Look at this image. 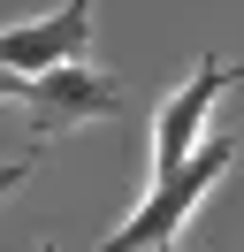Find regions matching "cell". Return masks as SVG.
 Here are the masks:
<instances>
[{"label":"cell","mask_w":244,"mask_h":252,"mask_svg":"<svg viewBox=\"0 0 244 252\" xmlns=\"http://www.w3.org/2000/svg\"><path fill=\"white\" fill-rule=\"evenodd\" d=\"M229 168H237V138H206L176 176L145 184V199L130 206V221H122V229L99 237V252H168V245H176V229L198 214V199H206Z\"/></svg>","instance_id":"cell-1"},{"label":"cell","mask_w":244,"mask_h":252,"mask_svg":"<svg viewBox=\"0 0 244 252\" xmlns=\"http://www.w3.org/2000/svg\"><path fill=\"white\" fill-rule=\"evenodd\" d=\"M107 115H122V84L99 77V69H84V62H61V69H46V77L23 84V138H30V153H46L54 138H69L84 123H107Z\"/></svg>","instance_id":"cell-2"},{"label":"cell","mask_w":244,"mask_h":252,"mask_svg":"<svg viewBox=\"0 0 244 252\" xmlns=\"http://www.w3.org/2000/svg\"><path fill=\"white\" fill-rule=\"evenodd\" d=\"M237 77H244V69H229L221 54H198V69L160 99V115H152V184H160V176H176L183 160L214 138L206 123H214V107H221V92H229Z\"/></svg>","instance_id":"cell-3"},{"label":"cell","mask_w":244,"mask_h":252,"mask_svg":"<svg viewBox=\"0 0 244 252\" xmlns=\"http://www.w3.org/2000/svg\"><path fill=\"white\" fill-rule=\"evenodd\" d=\"M92 8H99V0H61V8H46V16L0 23V69L30 84V77H46V69H61V62H84Z\"/></svg>","instance_id":"cell-4"},{"label":"cell","mask_w":244,"mask_h":252,"mask_svg":"<svg viewBox=\"0 0 244 252\" xmlns=\"http://www.w3.org/2000/svg\"><path fill=\"white\" fill-rule=\"evenodd\" d=\"M30 168H38V153H23V160H0V199H8V191H23V184H30Z\"/></svg>","instance_id":"cell-5"},{"label":"cell","mask_w":244,"mask_h":252,"mask_svg":"<svg viewBox=\"0 0 244 252\" xmlns=\"http://www.w3.org/2000/svg\"><path fill=\"white\" fill-rule=\"evenodd\" d=\"M8 99H23V77H8V69H0V107H8Z\"/></svg>","instance_id":"cell-6"},{"label":"cell","mask_w":244,"mask_h":252,"mask_svg":"<svg viewBox=\"0 0 244 252\" xmlns=\"http://www.w3.org/2000/svg\"><path fill=\"white\" fill-rule=\"evenodd\" d=\"M38 252H54V245H38Z\"/></svg>","instance_id":"cell-7"},{"label":"cell","mask_w":244,"mask_h":252,"mask_svg":"<svg viewBox=\"0 0 244 252\" xmlns=\"http://www.w3.org/2000/svg\"><path fill=\"white\" fill-rule=\"evenodd\" d=\"M168 252H183V245H168Z\"/></svg>","instance_id":"cell-8"}]
</instances>
